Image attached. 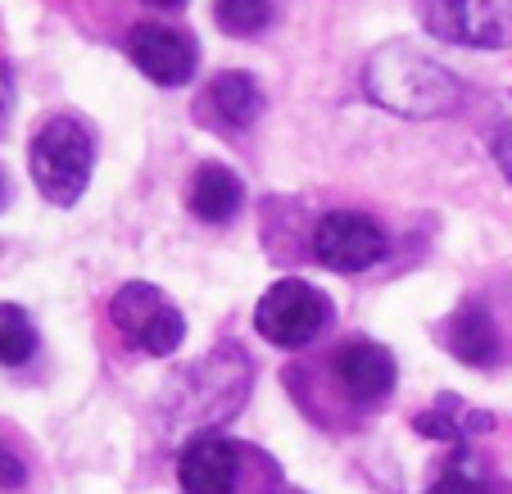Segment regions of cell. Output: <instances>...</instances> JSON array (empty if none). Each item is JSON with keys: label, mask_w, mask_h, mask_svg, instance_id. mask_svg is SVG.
<instances>
[{"label": "cell", "mask_w": 512, "mask_h": 494, "mask_svg": "<svg viewBox=\"0 0 512 494\" xmlns=\"http://www.w3.org/2000/svg\"><path fill=\"white\" fill-rule=\"evenodd\" d=\"M363 87L377 105L395 109L404 118H445L458 109L463 87L449 68H440L435 59H426L413 46H381L363 68Z\"/></svg>", "instance_id": "obj_1"}, {"label": "cell", "mask_w": 512, "mask_h": 494, "mask_svg": "<svg viewBox=\"0 0 512 494\" xmlns=\"http://www.w3.org/2000/svg\"><path fill=\"white\" fill-rule=\"evenodd\" d=\"M91 164H96V146L78 118H50L28 146L32 182L50 204H78L91 182Z\"/></svg>", "instance_id": "obj_2"}, {"label": "cell", "mask_w": 512, "mask_h": 494, "mask_svg": "<svg viewBox=\"0 0 512 494\" xmlns=\"http://www.w3.org/2000/svg\"><path fill=\"white\" fill-rule=\"evenodd\" d=\"M109 318L123 331L127 345L141 349V354H155V359L173 354L186 336V318L168 304V295L159 286H145V281H127L109 304Z\"/></svg>", "instance_id": "obj_3"}, {"label": "cell", "mask_w": 512, "mask_h": 494, "mask_svg": "<svg viewBox=\"0 0 512 494\" xmlns=\"http://www.w3.org/2000/svg\"><path fill=\"white\" fill-rule=\"evenodd\" d=\"M327 300H322L318 286L300 277H286L277 286L263 291V300L254 304V327L268 345L281 349H304L322 327H327Z\"/></svg>", "instance_id": "obj_4"}, {"label": "cell", "mask_w": 512, "mask_h": 494, "mask_svg": "<svg viewBox=\"0 0 512 494\" xmlns=\"http://www.w3.org/2000/svg\"><path fill=\"white\" fill-rule=\"evenodd\" d=\"M422 23L454 46H512V0H422Z\"/></svg>", "instance_id": "obj_5"}, {"label": "cell", "mask_w": 512, "mask_h": 494, "mask_svg": "<svg viewBox=\"0 0 512 494\" xmlns=\"http://www.w3.org/2000/svg\"><path fill=\"white\" fill-rule=\"evenodd\" d=\"M313 254L331 272H363L386 259V232L363 214H327L313 232Z\"/></svg>", "instance_id": "obj_6"}, {"label": "cell", "mask_w": 512, "mask_h": 494, "mask_svg": "<svg viewBox=\"0 0 512 494\" xmlns=\"http://www.w3.org/2000/svg\"><path fill=\"white\" fill-rule=\"evenodd\" d=\"M127 55L155 87H182L195 73V46L164 23H141L127 37Z\"/></svg>", "instance_id": "obj_7"}, {"label": "cell", "mask_w": 512, "mask_h": 494, "mask_svg": "<svg viewBox=\"0 0 512 494\" xmlns=\"http://www.w3.org/2000/svg\"><path fill=\"white\" fill-rule=\"evenodd\" d=\"M241 476V454L223 436H195L177 458V481L186 494H232Z\"/></svg>", "instance_id": "obj_8"}, {"label": "cell", "mask_w": 512, "mask_h": 494, "mask_svg": "<svg viewBox=\"0 0 512 494\" xmlns=\"http://www.w3.org/2000/svg\"><path fill=\"white\" fill-rule=\"evenodd\" d=\"M331 372L354 404H377L395 390V359L377 340H354L331 359Z\"/></svg>", "instance_id": "obj_9"}, {"label": "cell", "mask_w": 512, "mask_h": 494, "mask_svg": "<svg viewBox=\"0 0 512 494\" xmlns=\"http://www.w3.org/2000/svg\"><path fill=\"white\" fill-rule=\"evenodd\" d=\"M449 349L472 368H494L499 363V331L481 304H463L449 322Z\"/></svg>", "instance_id": "obj_10"}, {"label": "cell", "mask_w": 512, "mask_h": 494, "mask_svg": "<svg viewBox=\"0 0 512 494\" xmlns=\"http://www.w3.org/2000/svg\"><path fill=\"white\" fill-rule=\"evenodd\" d=\"M241 209V177L223 164H204L191 182V214L204 223H227Z\"/></svg>", "instance_id": "obj_11"}, {"label": "cell", "mask_w": 512, "mask_h": 494, "mask_svg": "<svg viewBox=\"0 0 512 494\" xmlns=\"http://www.w3.org/2000/svg\"><path fill=\"white\" fill-rule=\"evenodd\" d=\"M209 96H213V105H218V114H223L227 127H250L254 118L263 114V91L250 73H218Z\"/></svg>", "instance_id": "obj_12"}, {"label": "cell", "mask_w": 512, "mask_h": 494, "mask_svg": "<svg viewBox=\"0 0 512 494\" xmlns=\"http://www.w3.org/2000/svg\"><path fill=\"white\" fill-rule=\"evenodd\" d=\"M37 349V327L19 304H0V368H23Z\"/></svg>", "instance_id": "obj_13"}, {"label": "cell", "mask_w": 512, "mask_h": 494, "mask_svg": "<svg viewBox=\"0 0 512 494\" xmlns=\"http://www.w3.org/2000/svg\"><path fill=\"white\" fill-rule=\"evenodd\" d=\"M213 19L232 37H254V32L268 28L272 5L268 0H213Z\"/></svg>", "instance_id": "obj_14"}, {"label": "cell", "mask_w": 512, "mask_h": 494, "mask_svg": "<svg viewBox=\"0 0 512 494\" xmlns=\"http://www.w3.org/2000/svg\"><path fill=\"white\" fill-rule=\"evenodd\" d=\"M431 494H485V481H481V467L467 449H458V458L440 472V481L431 485Z\"/></svg>", "instance_id": "obj_15"}, {"label": "cell", "mask_w": 512, "mask_h": 494, "mask_svg": "<svg viewBox=\"0 0 512 494\" xmlns=\"http://www.w3.org/2000/svg\"><path fill=\"white\" fill-rule=\"evenodd\" d=\"M417 431H422V436H435V440H463L467 427L454 417V408H435V413L417 417Z\"/></svg>", "instance_id": "obj_16"}, {"label": "cell", "mask_w": 512, "mask_h": 494, "mask_svg": "<svg viewBox=\"0 0 512 494\" xmlns=\"http://www.w3.org/2000/svg\"><path fill=\"white\" fill-rule=\"evenodd\" d=\"M23 481H28V467H23L10 449L0 445V490H14V485H23Z\"/></svg>", "instance_id": "obj_17"}, {"label": "cell", "mask_w": 512, "mask_h": 494, "mask_svg": "<svg viewBox=\"0 0 512 494\" xmlns=\"http://www.w3.org/2000/svg\"><path fill=\"white\" fill-rule=\"evenodd\" d=\"M494 159H499L503 177H508V182H512V123L503 127L499 136H494Z\"/></svg>", "instance_id": "obj_18"}, {"label": "cell", "mask_w": 512, "mask_h": 494, "mask_svg": "<svg viewBox=\"0 0 512 494\" xmlns=\"http://www.w3.org/2000/svg\"><path fill=\"white\" fill-rule=\"evenodd\" d=\"M10 105H14V82H10V73H5V64H0V118L10 114Z\"/></svg>", "instance_id": "obj_19"}, {"label": "cell", "mask_w": 512, "mask_h": 494, "mask_svg": "<svg viewBox=\"0 0 512 494\" xmlns=\"http://www.w3.org/2000/svg\"><path fill=\"white\" fill-rule=\"evenodd\" d=\"M150 5H164V10H173V5H182V0H150Z\"/></svg>", "instance_id": "obj_20"}]
</instances>
